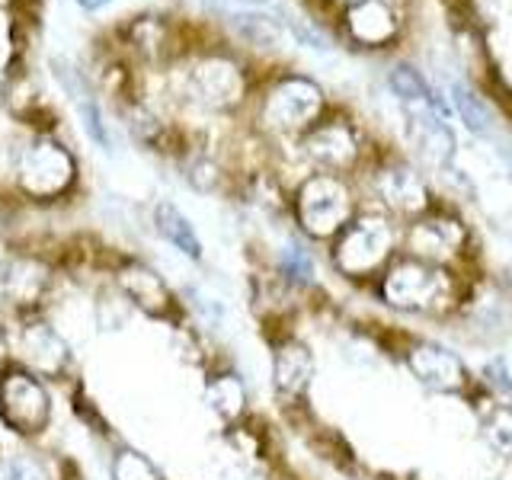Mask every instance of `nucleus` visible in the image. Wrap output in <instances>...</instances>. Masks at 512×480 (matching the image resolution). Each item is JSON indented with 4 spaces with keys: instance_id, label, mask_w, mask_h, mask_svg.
Segmentation results:
<instances>
[{
    "instance_id": "obj_11",
    "label": "nucleus",
    "mask_w": 512,
    "mask_h": 480,
    "mask_svg": "<svg viewBox=\"0 0 512 480\" xmlns=\"http://www.w3.org/2000/svg\"><path fill=\"white\" fill-rule=\"evenodd\" d=\"M55 74L61 80V87L68 90L74 96V106L80 112V119H84V132L100 144V148H109V135H106V125H103V116H100V109H96L93 103V96L87 93V84H84V77H80L71 64H61L55 61Z\"/></svg>"
},
{
    "instance_id": "obj_12",
    "label": "nucleus",
    "mask_w": 512,
    "mask_h": 480,
    "mask_svg": "<svg viewBox=\"0 0 512 480\" xmlns=\"http://www.w3.org/2000/svg\"><path fill=\"white\" fill-rule=\"evenodd\" d=\"M272 375H276V388L285 394H301L311 384L314 375V362L311 352L301 343H285L276 352V365H272Z\"/></svg>"
},
{
    "instance_id": "obj_4",
    "label": "nucleus",
    "mask_w": 512,
    "mask_h": 480,
    "mask_svg": "<svg viewBox=\"0 0 512 480\" xmlns=\"http://www.w3.org/2000/svg\"><path fill=\"white\" fill-rule=\"evenodd\" d=\"M71 176H74L71 157L52 141L32 144L20 160V180L32 196H55V192H61L71 183Z\"/></svg>"
},
{
    "instance_id": "obj_29",
    "label": "nucleus",
    "mask_w": 512,
    "mask_h": 480,
    "mask_svg": "<svg viewBox=\"0 0 512 480\" xmlns=\"http://www.w3.org/2000/svg\"><path fill=\"white\" fill-rule=\"evenodd\" d=\"M509 282H512V269H509Z\"/></svg>"
},
{
    "instance_id": "obj_22",
    "label": "nucleus",
    "mask_w": 512,
    "mask_h": 480,
    "mask_svg": "<svg viewBox=\"0 0 512 480\" xmlns=\"http://www.w3.org/2000/svg\"><path fill=\"white\" fill-rule=\"evenodd\" d=\"M234 26L240 29V36H247L250 42L269 45L279 39V26L269 20V16H231Z\"/></svg>"
},
{
    "instance_id": "obj_27",
    "label": "nucleus",
    "mask_w": 512,
    "mask_h": 480,
    "mask_svg": "<svg viewBox=\"0 0 512 480\" xmlns=\"http://www.w3.org/2000/svg\"><path fill=\"white\" fill-rule=\"evenodd\" d=\"M4 317H7V304H4V298H0V324H4Z\"/></svg>"
},
{
    "instance_id": "obj_20",
    "label": "nucleus",
    "mask_w": 512,
    "mask_h": 480,
    "mask_svg": "<svg viewBox=\"0 0 512 480\" xmlns=\"http://www.w3.org/2000/svg\"><path fill=\"white\" fill-rule=\"evenodd\" d=\"M391 90H394L413 112L432 106L429 87L423 84V77H420V74H416L413 68H407V64H400V68L391 71Z\"/></svg>"
},
{
    "instance_id": "obj_23",
    "label": "nucleus",
    "mask_w": 512,
    "mask_h": 480,
    "mask_svg": "<svg viewBox=\"0 0 512 480\" xmlns=\"http://www.w3.org/2000/svg\"><path fill=\"white\" fill-rule=\"evenodd\" d=\"M282 269H285V276H288V279H295V282H311V276H314L311 256L304 253L301 247H288V250L282 253Z\"/></svg>"
},
{
    "instance_id": "obj_6",
    "label": "nucleus",
    "mask_w": 512,
    "mask_h": 480,
    "mask_svg": "<svg viewBox=\"0 0 512 480\" xmlns=\"http://www.w3.org/2000/svg\"><path fill=\"white\" fill-rule=\"evenodd\" d=\"M16 349L20 356L36 368L42 375H64V368L71 362V349L61 340V333L55 327H48L45 320H36V324H26L16 333Z\"/></svg>"
},
{
    "instance_id": "obj_10",
    "label": "nucleus",
    "mask_w": 512,
    "mask_h": 480,
    "mask_svg": "<svg viewBox=\"0 0 512 480\" xmlns=\"http://www.w3.org/2000/svg\"><path fill=\"white\" fill-rule=\"evenodd\" d=\"M410 138L429 164H448L455 154V135L442 119L432 116L429 109H416L410 116Z\"/></svg>"
},
{
    "instance_id": "obj_9",
    "label": "nucleus",
    "mask_w": 512,
    "mask_h": 480,
    "mask_svg": "<svg viewBox=\"0 0 512 480\" xmlns=\"http://www.w3.org/2000/svg\"><path fill=\"white\" fill-rule=\"evenodd\" d=\"M410 368L413 375L420 378L423 384L436 391H452L464 381V368L461 362L442 346H416L410 352Z\"/></svg>"
},
{
    "instance_id": "obj_21",
    "label": "nucleus",
    "mask_w": 512,
    "mask_h": 480,
    "mask_svg": "<svg viewBox=\"0 0 512 480\" xmlns=\"http://www.w3.org/2000/svg\"><path fill=\"white\" fill-rule=\"evenodd\" d=\"M112 477L116 480H160L157 468L135 448H122L112 461Z\"/></svg>"
},
{
    "instance_id": "obj_8",
    "label": "nucleus",
    "mask_w": 512,
    "mask_h": 480,
    "mask_svg": "<svg viewBox=\"0 0 512 480\" xmlns=\"http://www.w3.org/2000/svg\"><path fill=\"white\" fill-rule=\"evenodd\" d=\"M119 288L125 292V298H132V304H138V308L144 314L151 317H170L173 311V298H170V288L167 282L157 276V272H151L148 266H125L119 272Z\"/></svg>"
},
{
    "instance_id": "obj_16",
    "label": "nucleus",
    "mask_w": 512,
    "mask_h": 480,
    "mask_svg": "<svg viewBox=\"0 0 512 480\" xmlns=\"http://www.w3.org/2000/svg\"><path fill=\"white\" fill-rule=\"evenodd\" d=\"M247 404V388L237 375H221L208 388V407H212L221 420H237Z\"/></svg>"
},
{
    "instance_id": "obj_19",
    "label": "nucleus",
    "mask_w": 512,
    "mask_h": 480,
    "mask_svg": "<svg viewBox=\"0 0 512 480\" xmlns=\"http://www.w3.org/2000/svg\"><path fill=\"white\" fill-rule=\"evenodd\" d=\"M458 228L448 221H429V224H420V228L413 231V247L420 253H429V256H442V253H452L458 247Z\"/></svg>"
},
{
    "instance_id": "obj_3",
    "label": "nucleus",
    "mask_w": 512,
    "mask_h": 480,
    "mask_svg": "<svg viewBox=\"0 0 512 480\" xmlns=\"http://www.w3.org/2000/svg\"><path fill=\"white\" fill-rule=\"evenodd\" d=\"M448 285H445V276L439 269L432 266H423V263H404L397 266L388 282H384V298L397 308H432L439 298H445Z\"/></svg>"
},
{
    "instance_id": "obj_13",
    "label": "nucleus",
    "mask_w": 512,
    "mask_h": 480,
    "mask_svg": "<svg viewBox=\"0 0 512 480\" xmlns=\"http://www.w3.org/2000/svg\"><path fill=\"white\" fill-rule=\"evenodd\" d=\"M154 221H157V231L164 234V240H170L176 250L192 256V260H199L202 240H199L196 228H192V221L180 212V208L170 205V202H160L157 212H154Z\"/></svg>"
},
{
    "instance_id": "obj_2",
    "label": "nucleus",
    "mask_w": 512,
    "mask_h": 480,
    "mask_svg": "<svg viewBox=\"0 0 512 480\" xmlns=\"http://www.w3.org/2000/svg\"><path fill=\"white\" fill-rule=\"evenodd\" d=\"M298 215L311 234H317V237L333 234L349 215V196H346L343 183L333 180V176H314V180L301 189Z\"/></svg>"
},
{
    "instance_id": "obj_17",
    "label": "nucleus",
    "mask_w": 512,
    "mask_h": 480,
    "mask_svg": "<svg viewBox=\"0 0 512 480\" xmlns=\"http://www.w3.org/2000/svg\"><path fill=\"white\" fill-rule=\"evenodd\" d=\"M381 192H384V199H388L391 205H397V208H420L423 199H426L423 183L407 170L384 173L381 176Z\"/></svg>"
},
{
    "instance_id": "obj_24",
    "label": "nucleus",
    "mask_w": 512,
    "mask_h": 480,
    "mask_svg": "<svg viewBox=\"0 0 512 480\" xmlns=\"http://www.w3.org/2000/svg\"><path fill=\"white\" fill-rule=\"evenodd\" d=\"M0 480H42V471L29 458L10 455L0 461Z\"/></svg>"
},
{
    "instance_id": "obj_14",
    "label": "nucleus",
    "mask_w": 512,
    "mask_h": 480,
    "mask_svg": "<svg viewBox=\"0 0 512 480\" xmlns=\"http://www.w3.org/2000/svg\"><path fill=\"white\" fill-rule=\"evenodd\" d=\"M308 151H311V157L320 160V164H333V167L346 164V160H352V154H356V148H352V135L343 125H327V128H320V132H314L308 141Z\"/></svg>"
},
{
    "instance_id": "obj_15",
    "label": "nucleus",
    "mask_w": 512,
    "mask_h": 480,
    "mask_svg": "<svg viewBox=\"0 0 512 480\" xmlns=\"http://www.w3.org/2000/svg\"><path fill=\"white\" fill-rule=\"evenodd\" d=\"M349 26H352V32H356L362 42H381V39H388L391 32H394L391 13L384 10L381 4H375V0H365V4L352 7Z\"/></svg>"
},
{
    "instance_id": "obj_26",
    "label": "nucleus",
    "mask_w": 512,
    "mask_h": 480,
    "mask_svg": "<svg viewBox=\"0 0 512 480\" xmlns=\"http://www.w3.org/2000/svg\"><path fill=\"white\" fill-rule=\"evenodd\" d=\"M106 4H109V0H77V7H84V10H90V13H93V10H103Z\"/></svg>"
},
{
    "instance_id": "obj_18",
    "label": "nucleus",
    "mask_w": 512,
    "mask_h": 480,
    "mask_svg": "<svg viewBox=\"0 0 512 480\" xmlns=\"http://www.w3.org/2000/svg\"><path fill=\"white\" fill-rule=\"evenodd\" d=\"M452 100H455V109H458L461 122L468 125L474 135H487L490 132V128H493V112H490V106L480 100V96L471 87L455 84Z\"/></svg>"
},
{
    "instance_id": "obj_25",
    "label": "nucleus",
    "mask_w": 512,
    "mask_h": 480,
    "mask_svg": "<svg viewBox=\"0 0 512 480\" xmlns=\"http://www.w3.org/2000/svg\"><path fill=\"white\" fill-rule=\"evenodd\" d=\"M487 432H490V439L493 445H500L506 448V452H512V410H496L490 416V423H487Z\"/></svg>"
},
{
    "instance_id": "obj_7",
    "label": "nucleus",
    "mask_w": 512,
    "mask_h": 480,
    "mask_svg": "<svg viewBox=\"0 0 512 480\" xmlns=\"http://www.w3.org/2000/svg\"><path fill=\"white\" fill-rule=\"evenodd\" d=\"M320 109V90L311 80H285V84L269 96L266 122L276 128H301L311 122Z\"/></svg>"
},
{
    "instance_id": "obj_28",
    "label": "nucleus",
    "mask_w": 512,
    "mask_h": 480,
    "mask_svg": "<svg viewBox=\"0 0 512 480\" xmlns=\"http://www.w3.org/2000/svg\"><path fill=\"white\" fill-rule=\"evenodd\" d=\"M0 276H4V266H0Z\"/></svg>"
},
{
    "instance_id": "obj_5",
    "label": "nucleus",
    "mask_w": 512,
    "mask_h": 480,
    "mask_svg": "<svg viewBox=\"0 0 512 480\" xmlns=\"http://www.w3.org/2000/svg\"><path fill=\"white\" fill-rule=\"evenodd\" d=\"M388 250H391V231L384 228V221L365 218L343 237L340 250H336V263H340L343 272L359 276V272L375 269L388 256Z\"/></svg>"
},
{
    "instance_id": "obj_1",
    "label": "nucleus",
    "mask_w": 512,
    "mask_h": 480,
    "mask_svg": "<svg viewBox=\"0 0 512 480\" xmlns=\"http://www.w3.org/2000/svg\"><path fill=\"white\" fill-rule=\"evenodd\" d=\"M52 400L36 375L23 368H4L0 372V420L23 436H36L45 429Z\"/></svg>"
}]
</instances>
